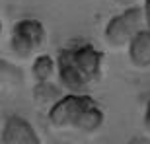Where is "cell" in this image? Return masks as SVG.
I'll return each mask as SVG.
<instances>
[{"label": "cell", "mask_w": 150, "mask_h": 144, "mask_svg": "<svg viewBox=\"0 0 150 144\" xmlns=\"http://www.w3.org/2000/svg\"><path fill=\"white\" fill-rule=\"evenodd\" d=\"M0 142L2 144H41L37 131L31 123L22 115H10L4 121V127L0 131Z\"/></svg>", "instance_id": "5b68a950"}, {"label": "cell", "mask_w": 150, "mask_h": 144, "mask_svg": "<svg viewBox=\"0 0 150 144\" xmlns=\"http://www.w3.org/2000/svg\"><path fill=\"white\" fill-rule=\"evenodd\" d=\"M57 78L64 92H88L103 76V53L92 41H70L57 51Z\"/></svg>", "instance_id": "6da1fadb"}, {"label": "cell", "mask_w": 150, "mask_h": 144, "mask_svg": "<svg viewBox=\"0 0 150 144\" xmlns=\"http://www.w3.org/2000/svg\"><path fill=\"white\" fill-rule=\"evenodd\" d=\"M142 10H144L146 28H150V0H142Z\"/></svg>", "instance_id": "8fae6325"}, {"label": "cell", "mask_w": 150, "mask_h": 144, "mask_svg": "<svg viewBox=\"0 0 150 144\" xmlns=\"http://www.w3.org/2000/svg\"><path fill=\"white\" fill-rule=\"evenodd\" d=\"M129 62L137 70H150V28H142L127 45Z\"/></svg>", "instance_id": "8992f818"}, {"label": "cell", "mask_w": 150, "mask_h": 144, "mask_svg": "<svg viewBox=\"0 0 150 144\" xmlns=\"http://www.w3.org/2000/svg\"><path fill=\"white\" fill-rule=\"evenodd\" d=\"M142 28H146L142 6H139V4L125 6L119 14L111 16L109 22L105 23V28H103V41L111 49H127L129 41Z\"/></svg>", "instance_id": "277c9868"}, {"label": "cell", "mask_w": 150, "mask_h": 144, "mask_svg": "<svg viewBox=\"0 0 150 144\" xmlns=\"http://www.w3.org/2000/svg\"><path fill=\"white\" fill-rule=\"evenodd\" d=\"M45 43H47V29L43 22H39L35 18L18 20L10 29L8 47L16 59H22V61L33 59L35 55L41 53Z\"/></svg>", "instance_id": "3957f363"}, {"label": "cell", "mask_w": 150, "mask_h": 144, "mask_svg": "<svg viewBox=\"0 0 150 144\" xmlns=\"http://www.w3.org/2000/svg\"><path fill=\"white\" fill-rule=\"evenodd\" d=\"M62 95V86L61 84H53L51 80L47 82H35L33 88V101L39 107H47L49 109L59 97Z\"/></svg>", "instance_id": "ba28073f"}, {"label": "cell", "mask_w": 150, "mask_h": 144, "mask_svg": "<svg viewBox=\"0 0 150 144\" xmlns=\"http://www.w3.org/2000/svg\"><path fill=\"white\" fill-rule=\"evenodd\" d=\"M23 84V70L12 61L0 56V90L2 88H18Z\"/></svg>", "instance_id": "9c48e42d"}, {"label": "cell", "mask_w": 150, "mask_h": 144, "mask_svg": "<svg viewBox=\"0 0 150 144\" xmlns=\"http://www.w3.org/2000/svg\"><path fill=\"white\" fill-rule=\"evenodd\" d=\"M31 76L35 82H47L57 76V61L47 53H39L31 59Z\"/></svg>", "instance_id": "52a82bcc"}, {"label": "cell", "mask_w": 150, "mask_h": 144, "mask_svg": "<svg viewBox=\"0 0 150 144\" xmlns=\"http://www.w3.org/2000/svg\"><path fill=\"white\" fill-rule=\"evenodd\" d=\"M47 119L57 131L96 134L105 123V111L88 92H67L47 109Z\"/></svg>", "instance_id": "7a4b0ae2"}, {"label": "cell", "mask_w": 150, "mask_h": 144, "mask_svg": "<svg viewBox=\"0 0 150 144\" xmlns=\"http://www.w3.org/2000/svg\"><path fill=\"white\" fill-rule=\"evenodd\" d=\"M142 127H144V133L150 136V100L146 101V105H144V113H142Z\"/></svg>", "instance_id": "30bf717a"}, {"label": "cell", "mask_w": 150, "mask_h": 144, "mask_svg": "<svg viewBox=\"0 0 150 144\" xmlns=\"http://www.w3.org/2000/svg\"><path fill=\"white\" fill-rule=\"evenodd\" d=\"M2 29H4V25H2V18H0V37H2Z\"/></svg>", "instance_id": "4fadbf2b"}, {"label": "cell", "mask_w": 150, "mask_h": 144, "mask_svg": "<svg viewBox=\"0 0 150 144\" xmlns=\"http://www.w3.org/2000/svg\"><path fill=\"white\" fill-rule=\"evenodd\" d=\"M140 0H115L117 6H121V8H125V6H133V4H139Z\"/></svg>", "instance_id": "7c38bea8"}]
</instances>
